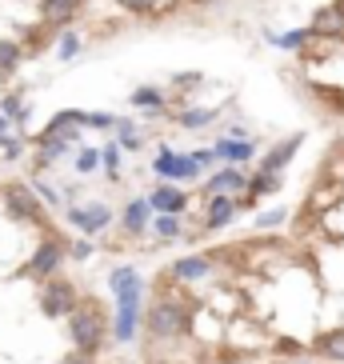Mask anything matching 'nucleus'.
Masks as SVG:
<instances>
[{
	"mask_svg": "<svg viewBox=\"0 0 344 364\" xmlns=\"http://www.w3.org/2000/svg\"><path fill=\"white\" fill-rule=\"evenodd\" d=\"M108 289L117 292V341H132L136 336V321H140V272L132 268H112Z\"/></svg>",
	"mask_w": 344,
	"mask_h": 364,
	"instance_id": "f257e3e1",
	"label": "nucleus"
},
{
	"mask_svg": "<svg viewBox=\"0 0 344 364\" xmlns=\"http://www.w3.org/2000/svg\"><path fill=\"white\" fill-rule=\"evenodd\" d=\"M68 332H72V344L80 348V353H92L100 344V336H104V324H100V312L88 304V309H76L72 312V324H68Z\"/></svg>",
	"mask_w": 344,
	"mask_h": 364,
	"instance_id": "f03ea898",
	"label": "nucleus"
},
{
	"mask_svg": "<svg viewBox=\"0 0 344 364\" xmlns=\"http://www.w3.org/2000/svg\"><path fill=\"white\" fill-rule=\"evenodd\" d=\"M184 324H188V316H184V309L176 300H156L149 309V332L152 336H181Z\"/></svg>",
	"mask_w": 344,
	"mask_h": 364,
	"instance_id": "7ed1b4c3",
	"label": "nucleus"
},
{
	"mask_svg": "<svg viewBox=\"0 0 344 364\" xmlns=\"http://www.w3.org/2000/svg\"><path fill=\"white\" fill-rule=\"evenodd\" d=\"M4 208L16 220H41V193L28 188V184H9L4 188Z\"/></svg>",
	"mask_w": 344,
	"mask_h": 364,
	"instance_id": "20e7f679",
	"label": "nucleus"
},
{
	"mask_svg": "<svg viewBox=\"0 0 344 364\" xmlns=\"http://www.w3.org/2000/svg\"><path fill=\"white\" fill-rule=\"evenodd\" d=\"M41 309L48 312V316H72V312H76V292H72V284H65V280L44 284Z\"/></svg>",
	"mask_w": 344,
	"mask_h": 364,
	"instance_id": "39448f33",
	"label": "nucleus"
},
{
	"mask_svg": "<svg viewBox=\"0 0 344 364\" xmlns=\"http://www.w3.org/2000/svg\"><path fill=\"white\" fill-rule=\"evenodd\" d=\"M68 220H72L80 232L97 236L100 228H108V220H112V213H108L104 204H88V208H68Z\"/></svg>",
	"mask_w": 344,
	"mask_h": 364,
	"instance_id": "423d86ee",
	"label": "nucleus"
},
{
	"mask_svg": "<svg viewBox=\"0 0 344 364\" xmlns=\"http://www.w3.org/2000/svg\"><path fill=\"white\" fill-rule=\"evenodd\" d=\"M80 124H88V117L85 112H76V108H65V112H56L48 124H44V132L41 136H56V140H72L76 136V129Z\"/></svg>",
	"mask_w": 344,
	"mask_h": 364,
	"instance_id": "0eeeda50",
	"label": "nucleus"
},
{
	"mask_svg": "<svg viewBox=\"0 0 344 364\" xmlns=\"http://www.w3.org/2000/svg\"><path fill=\"white\" fill-rule=\"evenodd\" d=\"M308 28L316 36H344V4H324V9H316Z\"/></svg>",
	"mask_w": 344,
	"mask_h": 364,
	"instance_id": "6e6552de",
	"label": "nucleus"
},
{
	"mask_svg": "<svg viewBox=\"0 0 344 364\" xmlns=\"http://www.w3.org/2000/svg\"><path fill=\"white\" fill-rule=\"evenodd\" d=\"M60 260H65V248L56 245V240H44V245L33 252V264H28V272H33V277H53L56 268H60Z\"/></svg>",
	"mask_w": 344,
	"mask_h": 364,
	"instance_id": "1a4fd4ad",
	"label": "nucleus"
},
{
	"mask_svg": "<svg viewBox=\"0 0 344 364\" xmlns=\"http://www.w3.org/2000/svg\"><path fill=\"white\" fill-rule=\"evenodd\" d=\"M152 168L161 172V176H172V181H176V176H196V172H200V164H196L193 156H176V152L164 149L161 156H156V164H152Z\"/></svg>",
	"mask_w": 344,
	"mask_h": 364,
	"instance_id": "9d476101",
	"label": "nucleus"
},
{
	"mask_svg": "<svg viewBox=\"0 0 344 364\" xmlns=\"http://www.w3.org/2000/svg\"><path fill=\"white\" fill-rule=\"evenodd\" d=\"M240 188H248V181H244V172H240V168H225V172H216V176H208V184H205V193H208V196L240 193Z\"/></svg>",
	"mask_w": 344,
	"mask_h": 364,
	"instance_id": "9b49d317",
	"label": "nucleus"
},
{
	"mask_svg": "<svg viewBox=\"0 0 344 364\" xmlns=\"http://www.w3.org/2000/svg\"><path fill=\"white\" fill-rule=\"evenodd\" d=\"M301 144H304V132H296V136H289L284 144H276V149H272L269 156H264V164H260V172H280L284 164L292 161V152L301 149Z\"/></svg>",
	"mask_w": 344,
	"mask_h": 364,
	"instance_id": "f8f14e48",
	"label": "nucleus"
},
{
	"mask_svg": "<svg viewBox=\"0 0 344 364\" xmlns=\"http://www.w3.org/2000/svg\"><path fill=\"white\" fill-rule=\"evenodd\" d=\"M232 216H237V200L232 196H213V204L205 213V228H225Z\"/></svg>",
	"mask_w": 344,
	"mask_h": 364,
	"instance_id": "ddd939ff",
	"label": "nucleus"
},
{
	"mask_svg": "<svg viewBox=\"0 0 344 364\" xmlns=\"http://www.w3.org/2000/svg\"><path fill=\"white\" fill-rule=\"evenodd\" d=\"M80 9V0H41V16L48 24H68Z\"/></svg>",
	"mask_w": 344,
	"mask_h": 364,
	"instance_id": "4468645a",
	"label": "nucleus"
},
{
	"mask_svg": "<svg viewBox=\"0 0 344 364\" xmlns=\"http://www.w3.org/2000/svg\"><path fill=\"white\" fill-rule=\"evenodd\" d=\"M184 204H188V193H181V188H172V184H164V188H156L152 193V208H161V213H184Z\"/></svg>",
	"mask_w": 344,
	"mask_h": 364,
	"instance_id": "2eb2a0df",
	"label": "nucleus"
},
{
	"mask_svg": "<svg viewBox=\"0 0 344 364\" xmlns=\"http://www.w3.org/2000/svg\"><path fill=\"white\" fill-rule=\"evenodd\" d=\"M36 144H41V149H36V168H48L56 156H65L68 152V140H56V136H41Z\"/></svg>",
	"mask_w": 344,
	"mask_h": 364,
	"instance_id": "dca6fc26",
	"label": "nucleus"
},
{
	"mask_svg": "<svg viewBox=\"0 0 344 364\" xmlns=\"http://www.w3.org/2000/svg\"><path fill=\"white\" fill-rule=\"evenodd\" d=\"M316 348H321V356H324V360H336V364H344V328L324 332L321 341H316Z\"/></svg>",
	"mask_w": 344,
	"mask_h": 364,
	"instance_id": "f3484780",
	"label": "nucleus"
},
{
	"mask_svg": "<svg viewBox=\"0 0 344 364\" xmlns=\"http://www.w3.org/2000/svg\"><path fill=\"white\" fill-rule=\"evenodd\" d=\"M208 260H200V257H184V260H176L172 264V277L176 280H200V277H208Z\"/></svg>",
	"mask_w": 344,
	"mask_h": 364,
	"instance_id": "a211bd4d",
	"label": "nucleus"
},
{
	"mask_svg": "<svg viewBox=\"0 0 344 364\" xmlns=\"http://www.w3.org/2000/svg\"><path fill=\"white\" fill-rule=\"evenodd\" d=\"M213 152H216V156H225V161H232V164L252 161V144H248V140H220Z\"/></svg>",
	"mask_w": 344,
	"mask_h": 364,
	"instance_id": "6ab92c4d",
	"label": "nucleus"
},
{
	"mask_svg": "<svg viewBox=\"0 0 344 364\" xmlns=\"http://www.w3.org/2000/svg\"><path fill=\"white\" fill-rule=\"evenodd\" d=\"M149 204L152 200H132L129 208H124V228H129V232H144V228H149Z\"/></svg>",
	"mask_w": 344,
	"mask_h": 364,
	"instance_id": "aec40b11",
	"label": "nucleus"
},
{
	"mask_svg": "<svg viewBox=\"0 0 344 364\" xmlns=\"http://www.w3.org/2000/svg\"><path fill=\"white\" fill-rule=\"evenodd\" d=\"M132 105H136V108H149V112H161V108H164V97L156 92V88H136V92H132Z\"/></svg>",
	"mask_w": 344,
	"mask_h": 364,
	"instance_id": "412c9836",
	"label": "nucleus"
},
{
	"mask_svg": "<svg viewBox=\"0 0 344 364\" xmlns=\"http://www.w3.org/2000/svg\"><path fill=\"white\" fill-rule=\"evenodd\" d=\"M308 36H316L312 28H292V33H280V36H269L272 44H280V48H301Z\"/></svg>",
	"mask_w": 344,
	"mask_h": 364,
	"instance_id": "4be33fe9",
	"label": "nucleus"
},
{
	"mask_svg": "<svg viewBox=\"0 0 344 364\" xmlns=\"http://www.w3.org/2000/svg\"><path fill=\"white\" fill-rule=\"evenodd\" d=\"M21 60V44L16 41H0V73H12Z\"/></svg>",
	"mask_w": 344,
	"mask_h": 364,
	"instance_id": "5701e85b",
	"label": "nucleus"
},
{
	"mask_svg": "<svg viewBox=\"0 0 344 364\" xmlns=\"http://www.w3.org/2000/svg\"><path fill=\"white\" fill-rule=\"evenodd\" d=\"M276 188H280V176H276V172H260L257 181L248 184V193H252V196H264V193H276Z\"/></svg>",
	"mask_w": 344,
	"mask_h": 364,
	"instance_id": "b1692460",
	"label": "nucleus"
},
{
	"mask_svg": "<svg viewBox=\"0 0 344 364\" xmlns=\"http://www.w3.org/2000/svg\"><path fill=\"white\" fill-rule=\"evenodd\" d=\"M176 120H181L184 129H200V124H208V120H213V112H208V108H188V112H181Z\"/></svg>",
	"mask_w": 344,
	"mask_h": 364,
	"instance_id": "393cba45",
	"label": "nucleus"
},
{
	"mask_svg": "<svg viewBox=\"0 0 344 364\" xmlns=\"http://www.w3.org/2000/svg\"><path fill=\"white\" fill-rule=\"evenodd\" d=\"M140 144H144V136H140L132 124H124L120 120V149H129V152H140Z\"/></svg>",
	"mask_w": 344,
	"mask_h": 364,
	"instance_id": "a878e982",
	"label": "nucleus"
},
{
	"mask_svg": "<svg viewBox=\"0 0 344 364\" xmlns=\"http://www.w3.org/2000/svg\"><path fill=\"white\" fill-rule=\"evenodd\" d=\"M156 232H161L164 240H168V236H181V220H176L172 213H164L161 220H156Z\"/></svg>",
	"mask_w": 344,
	"mask_h": 364,
	"instance_id": "bb28decb",
	"label": "nucleus"
},
{
	"mask_svg": "<svg viewBox=\"0 0 344 364\" xmlns=\"http://www.w3.org/2000/svg\"><path fill=\"white\" fill-rule=\"evenodd\" d=\"M76 53H80V36H76V33H65V41H60V60H72Z\"/></svg>",
	"mask_w": 344,
	"mask_h": 364,
	"instance_id": "cd10ccee",
	"label": "nucleus"
},
{
	"mask_svg": "<svg viewBox=\"0 0 344 364\" xmlns=\"http://www.w3.org/2000/svg\"><path fill=\"white\" fill-rule=\"evenodd\" d=\"M97 161H100V152L97 149H85L80 156H76V172H92V168H97Z\"/></svg>",
	"mask_w": 344,
	"mask_h": 364,
	"instance_id": "c85d7f7f",
	"label": "nucleus"
},
{
	"mask_svg": "<svg viewBox=\"0 0 344 364\" xmlns=\"http://www.w3.org/2000/svg\"><path fill=\"white\" fill-rule=\"evenodd\" d=\"M100 161H104V168H108V172H117V164H120V149H117V144H104V149H100Z\"/></svg>",
	"mask_w": 344,
	"mask_h": 364,
	"instance_id": "c756f323",
	"label": "nucleus"
},
{
	"mask_svg": "<svg viewBox=\"0 0 344 364\" xmlns=\"http://www.w3.org/2000/svg\"><path fill=\"white\" fill-rule=\"evenodd\" d=\"M88 124H92V129H112V124H120V120L108 117V112H88Z\"/></svg>",
	"mask_w": 344,
	"mask_h": 364,
	"instance_id": "7c9ffc66",
	"label": "nucleus"
},
{
	"mask_svg": "<svg viewBox=\"0 0 344 364\" xmlns=\"http://www.w3.org/2000/svg\"><path fill=\"white\" fill-rule=\"evenodd\" d=\"M4 117H16V120H24V117H28V108H24L16 97H9V100H4Z\"/></svg>",
	"mask_w": 344,
	"mask_h": 364,
	"instance_id": "2f4dec72",
	"label": "nucleus"
},
{
	"mask_svg": "<svg viewBox=\"0 0 344 364\" xmlns=\"http://www.w3.org/2000/svg\"><path fill=\"white\" fill-rule=\"evenodd\" d=\"M124 4H129V9H152V12H161V9H168V0H124Z\"/></svg>",
	"mask_w": 344,
	"mask_h": 364,
	"instance_id": "473e14b6",
	"label": "nucleus"
},
{
	"mask_svg": "<svg viewBox=\"0 0 344 364\" xmlns=\"http://www.w3.org/2000/svg\"><path fill=\"white\" fill-rule=\"evenodd\" d=\"M280 220H284V213H280V208H272V213H260L257 216V228H272V225H280Z\"/></svg>",
	"mask_w": 344,
	"mask_h": 364,
	"instance_id": "72a5a7b5",
	"label": "nucleus"
},
{
	"mask_svg": "<svg viewBox=\"0 0 344 364\" xmlns=\"http://www.w3.org/2000/svg\"><path fill=\"white\" fill-rule=\"evenodd\" d=\"M0 149H4L9 161H16V156H21V140H0Z\"/></svg>",
	"mask_w": 344,
	"mask_h": 364,
	"instance_id": "f704fd0d",
	"label": "nucleus"
},
{
	"mask_svg": "<svg viewBox=\"0 0 344 364\" xmlns=\"http://www.w3.org/2000/svg\"><path fill=\"white\" fill-rule=\"evenodd\" d=\"M72 257L76 260H88V257H92V245H85V240H80V245L72 248Z\"/></svg>",
	"mask_w": 344,
	"mask_h": 364,
	"instance_id": "c9c22d12",
	"label": "nucleus"
},
{
	"mask_svg": "<svg viewBox=\"0 0 344 364\" xmlns=\"http://www.w3.org/2000/svg\"><path fill=\"white\" fill-rule=\"evenodd\" d=\"M65 364H88V360H85V356H76V360H65Z\"/></svg>",
	"mask_w": 344,
	"mask_h": 364,
	"instance_id": "e433bc0d",
	"label": "nucleus"
}]
</instances>
